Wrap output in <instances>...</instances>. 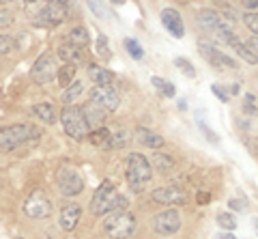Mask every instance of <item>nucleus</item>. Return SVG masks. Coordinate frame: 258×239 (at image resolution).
Returning a JSON list of instances; mask_svg holds the SVG:
<instances>
[{
	"mask_svg": "<svg viewBox=\"0 0 258 239\" xmlns=\"http://www.w3.org/2000/svg\"><path fill=\"white\" fill-rule=\"evenodd\" d=\"M125 207H127L125 196H120L110 181H103L95 190L93 201H91V211L95 216H106V213H112V211H125Z\"/></svg>",
	"mask_w": 258,
	"mask_h": 239,
	"instance_id": "nucleus-1",
	"label": "nucleus"
},
{
	"mask_svg": "<svg viewBox=\"0 0 258 239\" xmlns=\"http://www.w3.org/2000/svg\"><path fill=\"white\" fill-rule=\"evenodd\" d=\"M37 136H39V130L28 123L0 127V151H13L15 147H20L28 140H35Z\"/></svg>",
	"mask_w": 258,
	"mask_h": 239,
	"instance_id": "nucleus-2",
	"label": "nucleus"
},
{
	"mask_svg": "<svg viewBox=\"0 0 258 239\" xmlns=\"http://www.w3.org/2000/svg\"><path fill=\"white\" fill-rule=\"evenodd\" d=\"M153 174V166L144 155L140 153H129L125 159V177L129 181V186L134 190H142V186L151 179Z\"/></svg>",
	"mask_w": 258,
	"mask_h": 239,
	"instance_id": "nucleus-3",
	"label": "nucleus"
},
{
	"mask_svg": "<svg viewBox=\"0 0 258 239\" xmlns=\"http://www.w3.org/2000/svg\"><path fill=\"white\" fill-rule=\"evenodd\" d=\"M103 228L110 239H129L136 230V218L129 211H112L103 220Z\"/></svg>",
	"mask_w": 258,
	"mask_h": 239,
	"instance_id": "nucleus-4",
	"label": "nucleus"
},
{
	"mask_svg": "<svg viewBox=\"0 0 258 239\" xmlns=\"http://www.w3.org/2000/svg\"><path fill=\"white\" fill-rule=\"evenodd\" d=\"M60 123L64 127V132L69 134L71 138H76V140H82L88 136V123H86V118L82 114V108H76V106H67L60 112Z\"/></svg>",
	"mask_w": 258,
	"mask_h": 239,
	"instance_id": "nucleus-5",
	"label": "nucleus"
},
{
	"mask_svg": "<svg viewBox=\"0 0 258 239\" xmlns=\"http://www.w3.org/2000/svg\"><path fill=\"white\" fill-rule=\"evenodd\" d=\"M58 69H60V65H58V61H56V56L50 54V52H45V54H41V56L37 58L35 65H32L30 76H32V80H35L37 84H47V82H52V80L58 76Z\"/></svg>",
	"mask_w": 258,
	"mask_h": 239,
	"instance_id": "nucleus-6",
	"label": "nucleus"
},
{
	"mask_svg": "<svg viewBox=\"0 0 258 239\" xmlns=\"http://www.w3.org/2000/svg\"><path fill=\"white\" fill-rule=\"evenodd\" d=\"M67 5L62 3H47V5H41V9H39L35 15H32V22L37 24V26H58V24L67 18Z\"/></svg>",
	"mask_w": 258,
	"mask_h": 239,
	"instance_id": "nucleus-7",
	"label": "nucleus"
},
{
	"mask_svg": "<svg viewBox=\"0 0 258 239\" xmlns=\"http://www.w3.org/2000/svg\"><path fill=\"white\" fill-rule=\"evenodd\" d=\"M56 183H58L60 194H64V196H76L84 190L82 177L78 174L76 168H69V166L67 168H60V172L56 174Z\"/></svg>",
	"mask_w": 258,
	"mask_h": 239,
	"instance_id": "nucleus-8",
	"label": "nucleus"
},
{
	"mask_svg": "<svg viewBox=\"0 0 258 239\" xmlns=\"http://www.w3.org/2000/svg\"><path fill=\"white\" fill-rule=\"evenodd\" d=\"M153 228L157 235H174L181 228V213L176 209H166L153 218Z\"/></svg>",
	"mask_w": 258,
	"mask_h": 239,
	"instance_id": "nucleus-9",
	"label": "nucleus"
},
{
	"mask_svg": "<svg viewBox=\"0 0 258 239\" xmlns=\"http://www.w3.org/2000/svg\"><path fill=\"white\" fill-rule=\"evenodd\" d=\"M24 213L28 218H47L52 213V201L43 192H32L24 203Z\"/></svg>",
	"mask_w": 258,
	"mask_h": 239,
	"instance_id": "nucleus-10",
	"label": "nucleus"
},
{
	"mask_svg": "<svg viewBox=\"0 0 258 239\" xmlns=\"http://www.w3.org/2000/svg\"><path fill=\"white\" fill-rule=\"evenodd\" d=\"M91 101H95L97 106H101L106 112L118 108V93L112 86H93L91 91Z\"/></svg>",
	"mask_w": 258,
	"mask_h": 239,
	"instance_id": "nucleus-11",
	"label": "nucleus"
},
{
	"mask_svg": "<svg viewBox=\"0 0 258 239\" xmlns=\"http://www.w3.org/2000/svg\"><path fill=\"white\" fill-rule=\"evenodd\" d=\"M151 198L155 203H159V205H183L185 198H187V194H185L181 188H176V186H164V188L155 190V192L151 194Z\"/></svg>",
	"mask_w": 258,
	"mask_h": 239,
	"instance_id": "nucleus-12",
	"label": "nucleus"
},
{
	"mask_svg": "<svg viewBox=\"0 0 258 239\" xmlns=\"http://www.w3.org/2000/svg\"><path fill=\"white\" fill-rule=\"evenodd\" d=\"M200 52H203V56L211 63L213 67H224V69H237V63L232 61L230 56H226V54H222L220 50H215L213 45L209 43H200Z\"/></svg>",
	"mask_w": 258,
	"mask_h": 239,
	"instance_id": "nucleus-13",
	"label": "nucleus"
},
{
	"mask_svg": "<svg viewBox=\"0 0 258 239\" xmlns=\"http://www.w3.org/2000/svg\"><path fill=\"white\" fill-rule=\"evenodd\" d=\"M161 24H164L168 33H170L172 37H176V39H181L185 35V26H183V20H181L179 11L164 9V11H161Z\"/></svg>",
	"mask_w": 258,
	"mask_h": 239,
	"instance_id": "nucleus-14",
	"label": "nucleus"
},
{
	"mask_svg": "<svg viewBox=\"0 0 258 239\" xmlns=\"http://www.w3.org/2000/svg\"><path fill=\"white\" fill-rule=\"evenodd\" d=\"M198 26L203 30H207V33H215V35L224 37L220 11H200L198 13Z\"/></svg>",
	"mask_w": 258,
	"mask_h": 239,
	"instance_id": "nucleus-15",
	"label": "nucleus"
},
{
	"mask_svg": "<svg viewBox=\"0 0 258 239\" xmlns=\"http://www.w3.org/2000/svg\"><path fill=\"white\" fill-rule=\"evenodd\" d=\"M58 56L64 61V65H78V63H82L84 61V52H82V47H78L74 43H62L58 47Z\"/></svg>",
	"mask_w": 258,
	"mask_h": 239,
	"instance_id": "nucleus-16",
	"label": "nucleus"
},
{
	"mask_svg": "<svg viewBox=\"0 0 258 239\" xmlns=\"http://www.w3.org/2000/svg\"><path fill=\"white\" fill-rule=\"evenodd\" d=\"M82 114H84V118H86V123H88V127H99L103 121H106V110H103L101 106H97L95 101H88L86 106L82 108Z\"/></svg>",
	"mask_w": 258,
	"mask_h": 239,
	"instance_id": "nucleus-17",
	"label": "nucleus"
},
{
	"mask_svg": "<svg viewBox=\"0 0 258 239\" xmlns=\"http://www.w3.org/2000/svg\"><path fill=\"white\" fill-rule=\"evenodd\" d=\"M80 216H82V209H80L78 205H69V207H64V209L60 211V226L64 230H74L78 226V222H80Z\"/></svg>",
	"mask_w": 258,
	"mask_h": 239,
	"instance_id": "nucleus-18",
	"label": "nucleus"
},
{
	"mask_svg": "<svg viewBox=\"0 0 258 239\" xmlns=\"http://www.w3.org/2000/svg\"><path fill=\"white\" fill-rule=\"evenodd\" d=\"M88 78L95 82V86H112V82H114L112 71L103 69L99 65H88Z\"/></svg>",
	"mask_w": 258,
	"mask_h": 239,
	"instance_id": "nucleus-19",
	"label": "nucleus"
},
{
	"mask_svg": "<svg viewBox=\"0 0 258 239\" xmlns=\"http://www.w3.org/2000/svg\"><path fill=\"white\" fill-rule=\"evenodd\" d=\"M76 71H78V67H74V65H60L58 76H56V80H58V86H62V89H69V86L76 82Z\"/></svg>",
	"mask_w": 258,
	"mask_h": 239,
	"instance_id": "nucleus-20",
	"label": "nucleus"
},
{
	"mask_svg": "<svg viewBox=\"0 0 258 239\" xmlns=\"http://www.w3.org/2000/svg\"><path fill=\"white\" fill-rule=\"evenodd\" d=\"M32 112H35L39 118H41V121H45V123H56V110L50 106V103H35V106H32Z\"/></svg>",
	"mask_w": 258,
	"mask_h": 239,
	"instance_id": "nucleus-21",
	"label": "nucleus"
},
{
	"mask_svg": "<svg viewBox=\"0 0 258 239\" xmlns=\"http://www.w3.org/2000/svg\"><path fill=\"white\" fill-rule=\"evenodd\" d=\"M140 142L142 145H147V147H151V149H161L164 147V138H161L159 134H155V132L140 130Z\"/></svg>",
	"mask_w": 258,
	"mask_h": 239,
	"instance_id": "nucleus-22",
	"label": "nucleus"
},
{
	"mask_svg": "<svg viewBox=\"0 0 258 239\" xmlns=\"http://www.w3.org/2000/svg\"><path fill=\"white\" fill-rule=\"evenodd\" d=\"M69 43H74V45H78V47H86V45H88V33H86V28H84V26L71 28V33H69Z\"/></svg>",
	"mask_w": 258,
	"mask_h": 239,
	"instance_id": "nucleus-23",
	"label": "nucleus"
},
{
	"mask_svg": "<svg viewBox=\"0 0 258 239\" xmlns=\"http://www.w3.org/2000/svg\"><path fill=\"white\" fill-rule=\"evenodd\" d=\"M82 91H84V84L80 82V80H76V82L71 84L69 89L64 91L62 97H60V99H62V103H64V106H71V101H74V99H76V97H78V95L82 93Z\"/></svg>",
	"mask_w": 258,
	"mask_h": 239,
	"instance_id": "nucleus-24",
	"label": "nucleus"
},
{
	"mask_svg": "<svg viewBox=\"0 0 258 239\" xmlns=\"http://www.w3.org/2000/svg\"><path fill=\"white\" fill-rule=\"evenodd\" d=\"M153 164H155L161 172H170V170L174 168L172 157H168V155H164V153H155V157H153Z\"/></svg>",
	"mask_w": 258,
	"mask_h": 239,
	"instance_id": "nucleus-25",
	"label": "nucleus"
},
{
	"mask_svg": "<svg viewBox=\"0 0 258 239\" xmlns=\"http://www.w3.org/2000/svg\"><path fill=\"white\" fill-rule=\"evenodd\" d=\"M91 142L93 145H112V134L108 130H103V127H99V130H95L91 134Z\"/></svg>",
	"mask_w": 258,
	"mask_h": 239,
	"instance_id": "nucleus-26",
	"label": "nucleus"
},
{
	"mask_svg": "<svg viewBox=\"0 0 258 239\" xmlns=\"http://www.w3.org/2000/svg\"><path fill=\"white\" fill-rule=\"evenodd\" d=\"M151 82L155 84L157 89H159L161 93L166 95V97H172V95H174V86H172L170 82H168V80H164V78H157V76H153V78H151Z\"/></svg>",
	"mask_w": 258,
	"mask_h": 239,
	"instance_id": "nucleus-27",
	"label": "nucleus"
},
{
	"mask_svg": "<svg viewBox=\"0 0 258 239\" xmlns=\"http://www.w3.org/2000/svg\"><path fill=\"white\" fill-rule=\"evenodd\" d=\"M217 224L232 233V230L237 228V218L232 216V213H220V216H217Z\"/></svg>",
	"mask_w": 258,
	"mask_h": 239,
	"instance_id": "nucleus-28",
	"label": "nucleus"
},
{
	"mask_svg": "<svg viewBox=\"0 0 258 239\" xmlns=\"http://www.w3.org/2000/svg\"><path fill=\"white\" fill-rule=\"evenodd\" d=\"M174 65H176V69H179V71H183V74L185 76H187V78H194V76H196V69H194L191 67V63L187 61V58H174Z\"/></svg>",
	"mask_w": 258,
	"mask_h": 239,
	"instance_id": "nucleus-29",
	"label": "nucleus"
},
{
	"mask_svg": "<svg viewBox=\"0 0 258 239\" xmlns=\"http://www.w3.org/2000/svg\"><path fill=\"white\" fill-rule=\"evenodd\" d=\"M125 47H127V52L132 54L134 58H142V56H144L142 47H140V43L136 41V39H125Z\"/></svg>",
	"mask_w": 258,
	"mask_h": 239,
	"instance_id": "nucleus-30",
	"label": "nucleus"
},
{
	"mask_svg": "<svg viewBox=\"0 0 258 239\" xmlns=\"http://www.w3.org/2000/svg\"><path fill=\"white\" fill-rule=\"evenodd\" d=\"M243 22H245V26L254 33V37H258V13H245Z\"/></svg>",
	"mask_w": 258,
	"mask_h": 239,
	"instance_id": "nucleus-31",
	"label": "nucleus"
},
{
	"mask_svg": "<svg viewBox=\"0 0 258 239\" xmlns=\"http://www.w3.org/2000/svg\"><path fill=\"white\" fill-rule=\"evenodd\" d=\"M88 9H91L97 18H101V20L108 18V5H103V3H88Z\"/></svg>",
	"mask_w": 258,
	"mask_h": 239,
	"instance_id": "nucleus-32",
	"label": "nucleus"
},
{
	"mask_svg": "<svg viewBox=\"0 0 258 239\" xmlns=\"http://www.w3.org/2000/svg\"><path fill=\"white\" fill-rule=\"evenodd\" d=\"M13 24V13L7 11V9H0V33L7 30Z\"/></svg>",
	"mask_w": 258,
	"mask_h": 239,
	"instance_id": "nucleus-33",
	"label": "nucleus"
},
{
	"mask_svg": "<svg viewBox=\"0 0 258 239\" xmlns=\"http://www.w3.org/2000/svg\"><path fill=\"white\" fill-rule=\"evenodd\" d=\"M15 47V41L11 37H7V35H0V54H9L11 50Z\"/></svg>",
	"mask_w": 258,
	"mask_h": 239,
	"instance_id": "nucleus-34",
	"label": "nucleus"
},
{
	"mask_svg": "<svg viewBox=\"0 0 258 239\" xmlns=\"http://www.w3.org/2000/svg\"><path fill=\"white\" fill-rule=\"evenodd\" d=\"M97 54L101 58H110V50H108V39L106 37H99L97 39Z\"/></svg>",
	"mask_w": 258,
	"mask_h": 239,
	"instance_id": "nucleus-35",
	"label": "nucleus"
},
{
	"mask_svg": "<svg viewBox=\"0 0 258 239\" xmlns=\"http://www.w3.org/2000/svg\"><path fill=\"white\" fill-rule=\"evenodd\" d=\"M245 45H247V50H249V52H252V54H254V56L258 58V37H249Z\"/></svg>",
	"mask_w": 258,
	"mask_h": 239,
	"instance_id": "nucleus-36",
	"label": "nucleus"
},
{
	"mask_svg": "<svg viewBox=\"0 0 258 239\" xmlns=\"http://www.w3.org/2000/svg\"><path fill=\"white\" fill-rule=\"evenodd\" d=\"M198 125H200V130L205 132V136H207L209 140H211V142H220V138H217L215 134H213V130H211V127H207L205 123H198Z\"/></svg>",
	"mask_w": 258,
	"mask_h": 239,
	"instance_id": "nucleus-37",
	"label": "nucleus"
},
{
	"mask_svg": "<svg viewBox=\"0 0 258 239\" xmlns=\"http://www.w3.org/2000/svg\"><path fill=\"white\" fill-rule=\"evenodd\" d=\"M230 209H235V211H243L245 209V201H241V198H230Z\"/></svg>",
	"mask_w": 258,
	"mask_h": 239,
	"instance_id": "nucleus-38",
	"label": "nucleus"
},
{
	"mask_svg": "<svg viewBox=\"0 0 258 239\" xmlns=\"http://www.w3.org/2000/svg\"><path fill=\"white\" fill-rule=\"evenodd\" d=\"M211 91L217 95V97H220V101H224V103L228 101V95H226V91H224V89H220V86H215V84H213V86H211Z\"/></svg>",
	"mask_w": 258,
	"mask_h": 239,
	"instance_id": "nucleus-39",
	"label": "nucleus"
},
{
	"mask_svg": "<svg viewBox=\"0 0 258 239\" xmlns=\"http://www.w3.org/2000/svg\"><path fill=\"white\" fill-rule=\"evenodd\" d=\"M215 239H237L232 233H220V235H215Z\"/></svg>",
	"mask_w": 258,
	"mask_h": 239,
	"instance_id": "nucleus-40",
	"label": "nucleus"
},
{
	"mask_svg": "<svg viewBox=\"0 0 258 239\" xmlns=\"http://www.w3.org/2000/svg\"><path fill=\"white\" fill-rule=\"evenodd\" d=\"M247 9H258V3H243Z\"/></svg>",
	"mask_w": 258,
	"mask_h": 239,
	"instance_id": "nucleus-41",
	"label": "nucleus"
},
{
	"mask_svg": "<svg viewBox=\"0 0 258 239\" xmlns=\"http://www.w3.org/2000/svg\"><path fill=\"white\" fill-rule=\"evenodd\" d=\"M254 226H256V230H258V218H254Z\"/></svg>",
	"mask_w": 258,
	"mask_h": 239,
	"instance_id": "nucleus-42",
	"label": "nucleus"
},
{
	"mask_svg": "<svg viewBox=\"0 0 258 239\" xmlns=\"http://www.w3.org/2000/svg\"><path fill=\"white\" fill-rule=\"evenodd\" d=\"M15 239H24V237H15Z\"/></svg>",
	"mask_w": 258,
	"mask_h": 239,
	"instance_id": "nucleus-43",
	"label": "nucleus"
}]
</instances>
